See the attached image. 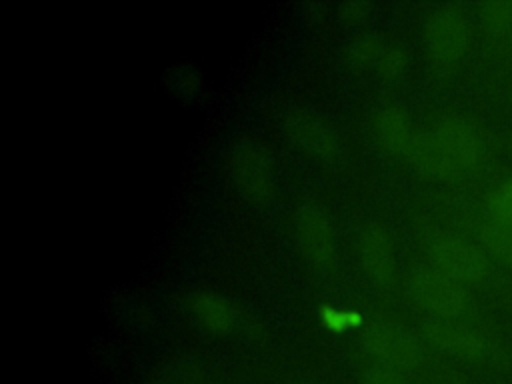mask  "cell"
<instances>
[{
    "instance_id": "cell-13",
    "label": "cell",
    "mask_w": 512,
    "mask_h": 384,
    "mask_svg": "<svg viewBox=\"0 0 512 384\" xmlns=\"http://www.w3.org/2000/svg\"><path fill=\"white\" fill-rule=\"evenodd\" d=\"M426 338L440 350L448 352V354H456V356H466V358H476V356H484L488 352V342L484 340L482 334L446 322V320H438L426 326Z\"/></svg>"
},
{
    "instance_id": "cell-21",
    "label": "cell",
    "mask_w": 512,
    "mask_h": 384,
    "mask_svg": "<svg viewBox=\"0 0 512 384\" xmlns=\"http://www.w3.org/2000/svg\"><path fill=\"white\" fill-rule=\"evenodd\" d=\"M484 18L486 22L496 30V28H504L510 20H512V6L498 2V4H488L484 8Z\"/></svg>"
},
{
    "instance_id": "cell-11",
    "label": "cell",
    "mask_w": 512,
    "mask_h": 384,
    "mask_svg": "<svg viewBox=\"0 0 512 384\" xmlns=\"http://www.w3.org/2000/svg\"><path fill=\"white\" fill-rule=\"evenodd\" d=\"M432 132L452 162L456 174L468 172L478 164L480 144L470 124L460 118H442Z\"/></svg>"
},
{
    "instance_id": "cell-20",
    "label": "cell",
    "mask_w": 512,
    "mask_h": 384,
    "mask_svg": "<svg viewBox=\"0 0 512 384\" xmlns=\"http://www.w3.org/2000/svg\"><path fill=\"white\" fill-rule=\"evenodd\" d=\"M360 384H404L402 376L386 366H378V368H370L362 374Z\"/></svg>"
},
{
    "instance_id": "cell-6",
    "label": "cell",
    "mask_w": 512,
    "mask_h": 384,
    "mask_svg": "<svg viewBox=\"0 0 512 384\" xmlns=\"http://www.w3.org/2000/svg\"><path fill=\"white\" fill-rule=\"evenodd\" d=\"M468 40L470 28L466 16L454 6L432 12L424 24V46L436 62H456L466 52Z\"/></svg>"
},
{
    "instance_id": "cell-17",
    "label": "cell",
    "mask_w": 512,
    "mask_h": 384,
    "mask_svg": "<svg viewBox=\"0 0 512 384\" xmlns=\"http://www.w3.org/2000/svg\"><path fill=\"white\" fill-rule=\"evenodd\" d=\"M490 212L494 220L512 224V182H504L492 192Z\"/></svg>"
},
{
    "instance_id": "cell-1",
    "label": "cell",
    "mask_w": 512,
    "mask_h": 384,
    "mask_svg": "<svg viewBox=\"0 0 512 384\" xmlns=\"http://www.w3.org/2000/svg\"><path fill=\"white\" fill-rule=\"evenodd\" d=\"M226 170L234 190L254 206H266L276 196V168L270 150L256 138L236 140L226 154Z\"/></svg>"
},
{
    "instance_id": "cell-12",
    "label": "cell",
    "mask_w": 512,
    "mask_h": 384,
    "mask_svg": "<svg viewBox=\"0 0 512 384\" xmlns=\"http://www.w3.org/2000/svg\"><path fill=\"white\" fill-rule=\"evenodd\" d=\"M372 132L376 142L394 156H406L416 136L408 112L396 104H386L374 112Z\"/></svg>"
},
{
    "instance_id": "cell-16",
    "label": "cell",
    "mask_w": 512,
    "mask_h": 384,
    "mask_svg": "<svg viewBox=\"0 0 512 384\" xmlns=\"http://www.w3.org/2000/svg\"><path fill=\"white\" fill-rule=\"evenodd\" d=\"M482 240L494 254L512 262V224L492 220L482 228Z\"/></svg>"
},
{
    "instance_id": "cell-5",
    "label": "cell",
    "mask_w": 512,
    "mask_h": 384,
    "mask_svg": "<svg viewBox=\"0 0 512 384\" xmlns=\"http://www.w3.org/2000/svg\"><path fill=\"white\" fill-rule=\"evenodd\" d=\"M432 266L462 286L480 284L486 276L484 256L466 240L452 234H436L428 242Z\"/></svg>"
},
{
    "instance_id": "cell-10",
    "label": "cell",
    "mask_w": 512,
    "mask_h": 384,
    "mask_svg": "<svg viewBox=\"0 0 512 384\" xmlns=\"http://www.w3.org/2000/svg\"><path fill=\"white\" fill-rule=\"evenodd\" d=\"M184 308L198 326L218 336L230 334L238 324V310L234 304L214 290H190L184 296Z\"/></svg>"
},
{
    "instance_id": "cell-3",
    "label": "cell",
    "mask_w": 512,
    "mask_h": 384,
    "mask_svg": "<svg viewBox=\"0 0 512 384\" xmlns=\"http://www.w3.org/2000/svg\"><path fill=\"white\" fill-rule=\"evenodd\" d=\"M414 300L438 318H456L466 308V292L460 282L434 266H418L408 278Z\"/></svg>"
},
{
    "instance_id": "cell-15",
    "label": "cell",
    "mask_w": 512,
    "mask_h": 384,
    "mask_svg": "<svg viewBox=\"0 0 512 384\" xmlns=\"http://www.w3.org/2000/svg\"><path fill=\"white\" fill-rule=\"evenodd\" d=\"M318 320L332 334H344V332L356 330L364 324V318L358 310L340 308V306H332V304H324L318 310Z\"/></svg>"
},
{
    "instance_id": "cell-7",
    "label": "cell",
    "mask_w": 512,
    "mask_h": 384,
    "mask_svg": "<svg viewBox=\"0 0 512 384\" xmlns=\"http://www.w3.org/2000/svg\"><path fill=\"white\" fill-rule=\"evenodd\" d=\"M348 58L356 68L372 70L384 80H398L408 68L406 48L380 34H362L348 46Z\"/></svg>"
},
{
    "instance_id": "cell-2",
    "label": "cell",
    "mask_w": 512,
    "mask_h": 384,
    "mask_svg": "<svg viewBox=\"0 0 512 384\" xmlns=\"http://www.w3.org/2000/svg\"><path fill=\"white\" fill-rule=\"evenodd\" d=\"M294 240L304 256L316 268H328L338 256L336 236L326 212L312 202H304L294 210Z\"/></svg>"
},
{
    "instance_id": "cell-4",
    "label": "cell",
    "mask_w": 512,
    "mask_h": 384,
    "mask_svg": "<svg viewBox=\"0 0 512 384\" xmlns=\"http://www.w3.org/2000/svg\"><path fill=\"white\" fill-rule=\"evenodd\" d=\"M366 352L382 366L392 370H410L420 360V348L414 336L390 320H374L362 334Z\"/></svg>"
},
{
    "instance_id": "cell-14",
    "label": "cell",
    "mask_w": 512,
    "mask_h": 384,
    "mask_svg": "<svg viewBox=\"0 0 512 384\" xmlns=\"http://www.w3.org/2000/svg\"><path fill=\"white\" fill-rule=\"evenodd\" d=\"M406 158L420 174H424L426 178H432V180H446L456 174L452 162L448 160V156L442 150L434 132H418L416 130V136L410 144Z\"/></svg>"
},
{
    "instance_id": "cell-8",
    "label": "cell",
    "mask_w": 512,
    "mask_h": 384,
    "mask_svg": "<svg viewBox=\"0 0 512 384\" xmlns=\"http://www.w3.org/2000/svg\"><path fill=\"white\" fill-rule=\"evenodd\" d=\"M284 134L298 146L300 150L330 160L338 154L340 142L332 126L318 114L306 108H290L282 116Z\"/></svg>"
},
{
    "instance_id": "cell-9",
    "label": "cell",
    "mask_w": 512,
    "mask_h": 384,
    "mask_svg": "<svg viewBox=\"0 0 512 384\" xmlns=\"http://www.w3.org/2000/svg\"><path fill=\"white\" fill-rule=\"evenodd\" d=\"M360 264L366 276L378 286H390L396 280V250L386 226L368 222L358 236Z\"/></svg>"
},
{
    "instance_id": "cell-19",
    "label": "cell",
    "mask_w": 512,
    "mask_h": 384,
    "mask_svg": "<svg viewBox=\"0 0 512 384\" xmlns=\"http://www.w3.org/2000/svg\"><path fill=\"white\" fill-rule=\"evenodd\" d=\"M174 80H176V82H174V90H176L178 94H184V96L196 94L198 84H200V76L196 74L194 68H188V66L178 68Z\"/></svg>"
},
{
    "instance_id": "cell-18",
    "label": "cell",
    "mask_w": 512,
    "mask_h": 384,
    "mask_svg": "<svg viewBox=\"0 0 512 384\" xmlns=\"http://www.w3.org/2000/svg\"><path fill=\"white\" fill-rule=\"evenodd\" d=\"M370 14H372V4L362 2V0H348L338 6L340 20H344L348 24H360L366 18H370Z\"/></svg>"
}]
</instances>
